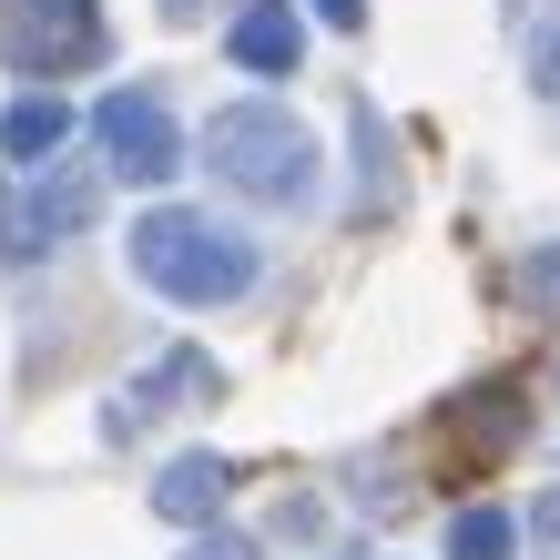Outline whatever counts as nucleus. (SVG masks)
<instances>
[{
    "label": "nucleus",
    "mask_w": 560,
    "mask_h": 560,
    "mask_svg": "<svg viewBox=\"0 0 560 560\" xmlns=\"http://www.w3.org/2000/svg\"><path fill=\"white\" fill-rule=\"evenodd\" d=\"M0 255H21V205H11V184H0Z\"/></svg>",
    "instance_id": "nucleus-16"
},
{
    "label": "nucleus",
    "mask_w": 560,
    "mask_h": 560,
    "mask_svg": "<svg viewBox=\"0 0 560 560\" xmlns=\"http://www.w3.org/2000/svg\"><path fill=\"white\" fill-rule=\"evenodd\" d=\"M316 21L326 31H357V21H368V0H316Z\"/></svg>",
    "instance_id": "nucleus-15"
},
{
    "label": "nucleus",
    "mask_w": 560,
    "mask_h": 560,
    "mask_svg": "<svg viewBox=\"0 0 560 560\" xmlns=\"http://www.w3.org/2000/svg\"><path fill=\"white\" fill-rule=\"evenodd\" d=\"M224 489H235V469H224L214 448H184L174 469L153 479V510H163V520H214V510H224Z\"/></svg>",
    "instance_id": "nucleus-9"
},
{
    "label": "nucleus",
    "mask_w": 560,
    "mask_h": 560,
    "mask_svg": "<svg viewBox=\"0 0 560 560\" xmlns=\"http://www.w3.org/2000/svg\"><path fill=\"white\" fill-rule=\"evenodd\" d=\"M0 143H11L21 163H51L61 143H72V103H61V92H31V103H11V122H0Z\"/></svg>",
    "instance_id": "nucleus-10"
},
{
    "label": "nucleus",
    "mask_w": 560,
    "mask_h": 560,
    "mask_svg": "<svg viewBox=\"0 0 560 560\" xmlns=\"http://www.w3.org/2000/svg\"><path fill=\"white\" fill-rule=\"evenodd\" d=\"M520 295L560 326V245H530V255H520Z\"/></svg>",
    "instance_id": "nucleus-12"
},
{
    "label": "nucleus",
    "mask_w": 560,
    "mask_h": 560,
    "mask_svg": "<svg viewBox=\"0 0 560 560\" xmlns=\"http://www.w3.org/2000/svg\"><path fill=\"white\" fill-rule=\"evenodd\" d=\"M530 72H540V92H560V31H540V51H530Z\"/></svg>",
    "instance_id": "nucleus-14"
},
{
    "label": "nucleus",
    "mask_w": 560,
    "mask_h": 560,
    "mask_svg": "<svg viewBox=\"0 0 560 560\" xmlns=\"http://www.w3.org/2000/svg\"><path fill=\"white\" fill-rule=\"evenodd\" d=\"M133 276L153 295H174V306H235V295L255 285V245L235 235V224L194 214V205H153L133 224Z\"/></svg>",
    "instance_id": "nucleus-1"
},
{
    "label": "nucleus",
    "mask_w": 560,
    "mask_h": 560,
    "mask_svg": "<svg viewBox=\"0 0 560 560\" xmlns=\"http://www.w3.org/2000/svg\"><path fill=\"white\" fill-rule=\"evenodd\" d=\"M205 153H214V174L255 194V205H316V143H306V122H295L285 103H224L205 122Z\"/></svg>",
    "instance_id": "nucleus-2"
},
{
    "label": "nucleus",
    "mask_w": 560,
    "mask_h": 560,
    "mask_svg": "<svg viewBox=\"0 0 560 560\" xmlns=\"http://www.w3.org/2000/svg\"><path fill=\"white\" fill-rule=\"evenodd\" d=\"M520 530H510V510H448V560H510Z\"/></svg>",
    "instance_id": "nucleus-11"
},
{
    "label": "nucleus",
    "mask_w": 560,
    "mask_h": 560,
    "mask_svg": "<svg viewBox=\"0 0 560 560\" xmlns=\"http://www.w3.org/2000/svg\"><path fill=\"white\" fill-rule=\"evenodd\" d=\"M224 51H235L245 72H295V61H306V21H295V0H255V11H235Z\"/></svg>",
    "instance_id": "nucleus-6"
},
{
    "label": "nucleus",
    "mask_w": 560,
    "mask_h": 560,
    "mask_svg": "<svg viewBox=\"0 0 560 560\" xmlns=\"http://www.w3.org/2000/svg\"><path fill=\"white\" fill-rule=\"evenodd\" d=\"M92 133H103V153H113V174H122V184H163V174H184V133H174V113H163V92H103Z\"/></svg>",
    "instance_id": "nucleus-4"
},
{
    "label": "nucleus",
    "mask_w": 560,
    "mask_h": 560,
    "mask_svg": "<svg viewBox=\"0 0 560 560\" xmlns=\"http://www.w3.org/2000/svg\"><path fill=\"white\" fill-rule=\"evenodd\" d=\"M163 21H205V0H163Z\"/></svg>",
    "instance_id": "nucleus-17"
},
{
    "label": "nucleus",
    "mask_w": 560,
    "mask_h": 560,
    "mask_svg": "<svg viewBox=\"0 0 560 560\" xmlns=\"http://www.w3.org/2000/svg\"><path fill=\"white\" fill-rule=\"evenodd\" d=\"M184 560H255V540H245V530H205Z\"/></svg>",
    "instance_id": "nucleus-13"
},
{
    "label": "nucleus",
    "mask_w": 560,
    "mask_h": 560,
    "mask_svg": "<svg viewBox=\"0 0 560 560\" xmlns=\"http://www.w3.org/2000/svg\"><path fill=\"white\" fill-rule=\"evenodd\" d=\"M520 428H530V408H520V387H479L469 418H448V448H458V469H489Z\"/></svg>",
    "instance_id": "nucleus-7"
},
{
    "label": "nucleus",
    "mask_w": 560,
    "mask_h": 560,
    "mask_svg": "<svg viewBox=\"0 0 560 560\" xmlns=\"http://www.w3.org/2000/svg\"><path fill=\"white\" fill-rule=\"evenodd\" d=\"M174 398H224V377H214V357H194V347H174L153 377H133L122 398L103 408V439H133V428H153Z\"/></svg>",
    "instance_id": "nucleus-5"
},
{
    "label": "nucleus",
    "mask_w": 560,
    "mask_h": 560,
    "mask_svg": "<svg viewBox=\"0 0 560 560\" xmlns=\"http://www.w3.org/2000/svg\"><path fill=\"white\" fill-rule=\"evenodd\" d=\"M92 205H103V174H42V194L21 205V235L31 245H61V235H82Z\"/></svg>",
    "instance_id": "nucleus-8"
},
{
    "label": "nucleus",
    "mask_w": 560,
    "mask_h": 560,
    "mask_svg": "<svg viewBox=\"0 0 560 560\" xmlns=\"http://www.w3.org/2000/svg\"><path fill=\"white\" fill-rule=\"evenodd\" d=\"M0 51L51 82V72L103 51V21H92V0H0Z\"/></svg>",
    "instance_id": "nucleus-3"
}]
</instances>
